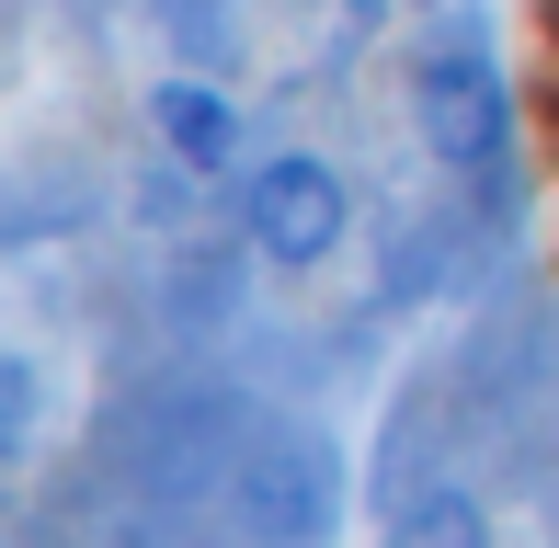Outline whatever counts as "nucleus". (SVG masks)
Returning a JSON list of instances; mask_svg holds the SVG:
<instances>
[{
	"instance_id": "obj_5",
	"label": "nucleus",
	"mask_w": 559,
	"mask_h": 548,
	"mask_svg": "<svg viewBox=\"0 0 559 548\" xmlns=\"http://www.w3.org/2000/svg\"><path fill=\"white\" fill-rule=\"evenodd\" d=\"M377 548H491V503L468 480H423L412 503H389V537Z\"/></svg>"
},
{
	"instance_id": "obj_4",
	"label": "nucleus",
	"mask_w": 559,
	"mask_h": 548,
	"mask_svg": "<svg viewBox=\"0 0 559 548\" xmlns=\"http://www.w3.org/2000/svg\"><path fill=\"white\" fill-rule=\"evenodd\" d=\"M148 138H160V160H183V171H228L240 160V104H228L217 81H148Z\"/></svg>"
},
{
	"instance_id": "obj_6",
	"label": "nucleus",
	"mask_w": 559,
	"mask_h": 548,
	"mask_svg": "<svg viewBox=\"0 0 559 548\" xmlns=\"http://www.w3.org/2000/svg\"><path fill=\"white\" fill-rule=\"evenodd\" d=\"M35 434H46V378L35 355H0V457H23Z\"/></svg>"
},
{
	"instance_id": "obj_1",
	"label": "nucleus",
	"mask_w": 559,
	"mask_h": 548,
	"mask_svg": "<svg viewBox=\"0 0 559 548\" xmlns=\"http://www.w3.org/2000/svg\"><path fill=\"white\" fill-rule=\"evenodd\" d=\"M412 138L435 148L445 171H491L502 148H514V81H502V58L479 35L423 46V69H412Z\"/></svg>"
},
{
	"instance_id": "obj_3",
	"label": "nucleus",
	"mask_w": 559,
	"mask_h": 548,
	"mask_svg": "<svg viewBox=\"0 0 559 548\" xmlns=\"http://www.w3.org/2000/svg\"><path fill=\"white\" fill-rule=\"evenodd\" d=\"M343 229H354V183L320 160V148H274V160L251 171V252H263L274 274L332 263Z\"/></svg>"
},
{
	"instance_id": "obj_2",
	"label": "nucleus",
	"mask_w": 559,
	"mask_h": 548,
	"mask_svg": "<svg viewBox=\"0 0 559 548\" xmlns=\"http://www.w3.org/2000/svg\"><path fill=\"white\" fill-rule=\"evenodd\" d=\"M228 503H240L251 537L320 548V537L343 526V468H332V445H320L309 422H274V434H251V457H240V480H228Z\"/></svg>"
},
{
	"instance_id": "obj_7",
	"label": "nucleus",
	"mask_w": 559,
	"mask_h": 548,
	"mask_svg": "<svg viewBox=\"0 0 559 548\" xmlns=\"http://www.w3.org/2000/svg\"><path fill=\"white\" fill-rule=\"evenodd\" d=\"M548 23H559V0H548Z\"/></svg>"
}]
</instances>
